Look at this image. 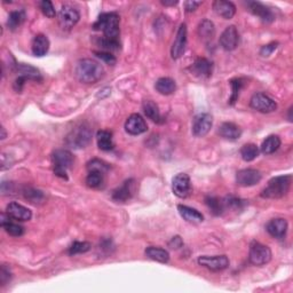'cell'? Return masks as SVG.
<instances>
[{
	"label": "cell",
	"mask_w": 293,
	"mask_h": 293,
	"mask_svg": "<svg viewBox=\"0 0 293 293\" xmlns=\"http://www.w3.org/2000/svg\"><path fill=\"white\" fill-rule=\"evenodd\" d=\"M76 76L84 84H95L104 76L101 63L92 59H82L76 65Z\"/></svg>",
	"instance_id": "cell-1"
},
{
	"label": "cell",
	"mask_w": 293,
	"mask_h": 293,
	"mask_svg": "<svg viewBox=\"0 0 293 293\" xmlns=\"http://www.w3.org/2000/svg\"><path fill=\"white\" fill-rule=\"evenodd\" d=\"M119 21V15L117 13H103L99 16L92 28L96 31H102L106 38L118 39L120 32Z\"/></svg>",
	"instance_id": "cell-2"
},
{
	"label": "cell",
	"mask_w": 293,
	"mask_h": 293,
	"mask_svg": "<svg viewBox=\"0 0 293 293\" xmlns=\"http://www.w3.org/2000/svg\"><path fill=\"white\" fill-rule=\"evenodd\" d=\"M292 183L291 176H279L275 177L272 180H269L268 185L261 192V196L264 198L278 199L287 195L290 191Z\"/></svg>",
	"instance_id": "cell-3"
},
{
	"label": "cell",
	"mask_w": 293,
	"mask_h": 293,
	"mask_svg": "<svg viewBox=\"0 0 293 293\" xmlns=\"http://www.w3.org/2000/svg\"><path fill=\"white\" fill-rule=\"evenodd\" d=\"M92 135H93V131H92L91 126L87 123H81L71 130V132L67 135L65 143L68 147L73 148V149H81V148L89 146Z\"/></svg>",
	"instance_id": "cell-4"
},
{
	"label": "cell",
	"mask_w": 293,
	"mask_h": 293,
	"mask_svg": "<svg viewBox=\"0 0 293 293\" xmlns=\"http://www.w3.org/2000/svg\"><path fill=\"white\" fill-rule=\"evenodd\" d=\"M52 159H53L54 164V173L55 176L68 180L67 170L71 169L75 161V157L67 149H58L53 152L52 155Z\"/></svg>",
	"instance_id": "cell-5"
},
{
	"label": "cell",
	"mask_w": 293,
	"mask_h": 293,
	"mask_svg": "<svg viewBox=\"0 0 293 293\" xmlns=\"http://www.w3.org/2000/svg\"><path fill=\"white\" fill-rule=\"evenodd\" d=\"M248 260L255 266H264L272 260L270 248L259 242H252L248 253Z\"/></svg>",
	"instance_id": "cell-6"
},
{
	"label": "cell",
	"mask_w": 293,
	"mask_h": 293,
	"mask_svg": "<svg viewBox=\"0 0 293 293\" xmlns=\"http://www.w3.org/2000/svg\"><path fill=\"white\" fill-rule=\"evenodd\" d=\"M250 107L262 113H270L276 111L277 103L269 95L265 93H256L250 100Z\"/></svg>",
	"instance_id": "cell-7"
},
{
	"label": "cell",
	"mask_w": 293,
	"mask_h": 293,
	"mask_svg": "<svg viewBox=\"0 0 293 293\" xmlns=\"http://www.w3.org/2000/svg\"><path fill=\"white\" fill-rule=\"evenodd\" d=\"M212 125L213 118L210 113H198V115L195 116L194 120H192L191 132L196 138H203L211 131Z\"/></svg>",
	"instance_id": "cell-8"
},
{
	"label": "cell",
	"mask_w": 293,
	"mask_h": 293,
	"mask_svg": "<svg viewBox=\"0 0 293 293\" xmlns=\"http://www.w3.org/2000/svg\"><path fill=\"white\" fill-rule=\"evenodd\" d=\"M80 19V14L76 8L69 5H63L59 12L58 20L60 27L63 30H70L75 27Z\"/></svg>",
	"instance_id": "cell-9"
},
{
	"label": "cell",
	"mask_w": 293,
	"mask_h": 293,
	"mask_svg": "<svg viewBox=\"0 0 293 293\" xmlns=\"http://www.w3.org/2000/svg\"><path fill=\"white\" fill-rule=\"evenodd\" d=\"M172 190L179 198H186L191 191L190 178L186 173H179L172 180Z\"/></svg>",
	"instance_id": "cell-10"
},
{
	"label": "cell",
	"mask_w": 293,
	"mask_h": 293,
	"mask_svg": "<svg viewBox=\"0 0 293 293\" xmlns=\"http://www.w3.org/2000/svg\"><path fill=\"white\" fill-rule=\"evenodd\" d=\"M219 43H220L221 47L227 52L236 50L239 44V33L237 28H236L235 25L227 27L225 31L221 33Z\"/></svg>",
	"instance_id": "cell-11"
},
{
	"label": "cell",
	"mask_w": 293,
	"mask_h": 293,
	"mask_svg": "<svg viewBox=\"0 0 293 293\" xmlns=\"http://www.w3.org/2000/svg\"><path fill=\"white\" fill-rule=\"evenodd\" d=\"M198 264L200 266L205 267L213 272H219V270H224L228 268L229 266V259L227 256H203L198 258Z\"/></svg>",
	"instance_id": "cell-12"
},
{
	"label": "cell",
	"mask_w": 293,
	"mask_h": 293,
	"mask_svg": "<svg viewBox=\"0 0 293 293\" xmlns=\"http://www.w3.org/2000/svg\"><path fill=\"white\" fill-rule=\"evenodd\" d=\"M260 171L255 169L240 170L236 174V182L240 187H252L258 185L261 181Z\"/></svg>",
	"instance_id": "cell-13"
},
{
	"label": "cell",
	"mask_w": 293,
	"mask_h": 293,
	"mask_svg": "<svg viewBox=\"0 0 293 293\" xmlns=\"http://www.w3.org/2000/svg\"><path fill=\"white\" fill-rule=\"evenodd\" d=\"M187 46V25L182 23L177 32L176 40L173 41L172 48H171V55L174 60L180 59L186 51Z\"/></svg>",
	"instance_id": "cell-14"
},
{
	"label": "cell",
	"mask_w": 293,
	"mask_h": 293,
	"mask_svg": "<svg viewBox=\"0 0 293 293\" xmlns=\"http://www.w3.org/2000/svg\"><path fill=\"white\" fill-rule=\"evenodd\" d=\"M246 6L252 14L259 17L265 23H272V22L275 21L274 12L268 6H266L265 4L259 2H247Z\"/></svg>",
	"instance_id": "cell-15"
},
{
	"label": "cell",
	"mask_w": 293,
	"mask_h": 293,
	"mask_svg": "<svg viewBox=\"0 0 293 293\" xmlns=\"http://www.w3.org/2000/svg\"><path fill=\"white\" fill-rule=\"evenodd\" d=\"M190 71L192 75L200 78V79H207L212 76L213 63L205 58H198L191 64Z\"/></svg>",
	"instance_id": "cell-16"
},
{
	"label": "cell",
	"mask_w": 293,
	"mask_h": 293,
	"mask_svg": "<svg viewBox=\"0 0 293 293\" xmlns=\"http://www.w3.org/2000/svg\"><path fill=\"white\" fill-rule=\"evenodd\" d=\"M125 131L130 135H140L148 131V125L143 117L139 113L131 115L125 123Z\"/></svg>",
	"instance_id": "cell-17"
},
{
	"label": "cell",
	"mask_w": 293,
	"mask_h": 293,
	"mask_svg": "<svg viewBox=\"0 0 293 293\" xmlns=\"http://www.w3.org/2000/svg\"><path fill=\"white\" fill-rule=\"evenodd\" d=\"M134 187H135V181L133 179H130V180H126L123 185L120 187H118L117 189L112 191V199L117 203H125L132 198V196L134 194Z\"/></svg>",
	"instance_id": "cell-18"
},
{
	"label": "cell",
	"mask_w": 293,
	"mask_h": 293,
	"mask_svg": "<svg viewBox=\"0 0 293 293\" xmlns=\"http://www.w3.org/2000/svg\"><path fill=\"white\" fill-rule=\"evenodd\" d=\"M6 214L17 221H29L32 218V212L28 207L16 202H12L7 205Z\"/></svg>",
	"instance_id": "cell-19"
},
{
	"label": "cell",
	"mask_w": 293,
	"mask_h": 293,
	"mask_svg": "<svg viewBox=\"0 0 293 293\" xmlns=\"http://www.w3.org/2000/svg\"><path fill=\"white\" fill-rule=\"evenodd\" d=\"M287 221L283 218H276L272 219L266 226V229L268 231L270 236H273L275 238H284L287 231Z\"/></svg>",
	"instance_id": "cell-20"
},
{
	"label": "cell",
	"mask_w": 293,
	"mask_h": 293,
	"mask_svg": "<svg viewBox=\"0 0 293 293\" xmlns=\"http://www.w3.org/2000/svg\"><path fill=\"white\" fill-rule=\"evenodd\" d=\"M15 72L19 75V77H23L27 80H33V81H41L43 77L40 71L37 68L32 67L30 64L25 63H16L14 65Z\"/></svg>",
	"instance_id": "cell-21"
},
{
	"label": "cell",
	"mask_w": 293,
	"mask_h": 293,
	"mask_svg": "<svg viewBox=\"0 0 293 293\" xmlns=\"http://www.w3.org/2000/svg\"><path fill=\"white\" fill-rule=\"evenodd\" d=\"M213 10L225 20L233 19L236 14V6L231 2H226V0H216L213 3Z\"/></svg>",
	"instance_id": "cell-22"
},
{
	"label": "cell",
	"mask_w": 293,
	"mask_h": 293,
	"mask_svg": "<svg viewBox=\"0 0 293 293\" xmlns=\"http://www.w3.org/2000/svg\"><path fill=\"white\" fill-rule=\"evenodd\" d=\"M50 46H51L50 39L47 38V36H45V34H43V33H39L33 38V40H32V46H31L32 54L34 56H38V58H41V56L47 54L48 50H50Z\"/></svg>",
	"instance_id": "cell-23"
},
{
	"label": "cell",
	"mask_w": 293,
	"mask_h": 293,
	"mask_svg": "<svg viewBox=\"0 0 293 293\" xmlns=\"http://www.w3.org/2000/svg\"><path fill=\"white\" fill-rule=\"evenodd\" d=\"M178 211L186 221L191 224H200L204 221V216L197 210L187 206V205H178Z\"/></svg>",
	"instance_id": "cell-24"
},
{
	"label": "cell",
	"mask_w": 293,
	"mask_h": 293,
	"mask_svg": "<svg viewBox=\"0 0 293 293\" xmlns=\"http://www.w3.org/2000/svg\"><path fill=\"white\" fill-rule=\"evenodd\" d=\"M0 224L2 227L7 234H10L11 236H14V237H20L24 234V228L19 224H15V222L11 221V218L7 216V214L3 213L2 214V220H0Z\"/></svg>",
	"instance_id": "cell-25"
},
{
	"label": "cell",
	"mask_w": 293,
	"mask_h": 293,
	"mask_svg": "<svg viewBox=\"0 0 293 293\" xmlns=\"http://www.w3.org/2000/svg\"><path fill=\"white\" fill-rule=\"evenodd\" d=\"M219 134L228 140H237L242 135V129L234 123H224L219 128Z\"/></svg>",
	"instance_id": "cell-26"
},
{
	"label": "cell",
	"mask_w": 293,
	"mask_h": 293,
	"mask_svg": "<svg viewBox=\"0 0 293 293\" xmlns=\"http://www.w3.org/2000/svg\"><path fill=\"white\" fill-rule=\"evenodd\" d=\"M142 109H143V112L144 115H146L149 119H151L152 121H155V123H163V118L160 116V111H159V108L157 104L151 101V100H146V101H143L142 103Z\"/></svg>",
	"instance_id": "cell-27"
},
{
	"label": "cell",
	"mask_w": 293,
	"mask_h": 293,
	"mask_svg": "<svg viewBox=\"0 0 293 293\" xmlns=\"http://www.w3.org/2000/svg\"><path fill=\"white\" fill-rule=\"evenodd\" d=\"M155 89L161 95H171L177 90V84L172 78L163 77L156 81Z\"/></svg>",
	"instance_id": "cell-28"
},
{
	"label": "cell",
	"mask_w": 293,
	"mask_h": 293,
	"mask_svg": "<svg viewBox=\"0 0 293 293\" xmlns=\"http://www.w3.org/2000/svg\"><path fill=\"white\" fill-rule=\"evenodd\" d=\"M96 141H98V147L103 151H110L115 147L112 140V133L109 131H99L96 134Z\"/></svg>",
	"instance_id": "cell-29"
},
{
	"label": "cell",
	"mask_w": 293,
	"mask_h": 293,
	"mask_svg": "<svg viewBox=\"0 0 293 293\" xmlns=\"http://www.w3.org/2000/svg\"><path fill=\"white\" fill-rule=\"evenodd\" d=\"M146 256L149 259L160 262V264H168L170 260V253L161 247L149 246L146 248Z\"/></svg>",
	"instance_id": "cell-30"
},
{
	"label": "cell",
	"mask_w": 293,
	"mask_h": 293,
	"mask_svg": "<svg viewBox=\"0 0 293 293\" xmlns=\"http://www.w3.org/2000/svg\"><path fill=\"white\" fill-rule=\"evenodd\" d=\"M281 139L277 135H269L261 144V152L264 155H272L281 147Z\"/></svg>",
	"instance_id": "cell-31"
},
{
	"label": "cell",
	"mask_w": 293,
	"mask_h": 293,
	"mask_svg": "<svg viewBox=\"0 0 293 293\" xmlns=\"http://www.w3.org/2000/svg\"><path fill=\"white\" fill-rule=\"evenodd\" d=\"M25 19H27V15H25V12L23 10L11 12L7 20L8 29H11L12 31H15L16 29H19L24 23Z\"/></svg>",
	"instance_id": "cell-32"
},
{
	"label": "cell",
	"mask_w": 293,
	"mask_h": 293,
	"mask_svg": "<svg viewBox=\"0 0 293 293\" xmlns=\"http://www.w3.org/2000/svg\"><path fill=\"white\" fill-rule=\"evenodd\" d=\"M214 34H216V28L212 21L203 20L198 25V36L203 39L204 41L212 40Z\"/></svg>",
	"instance_id": "cell-33"
},
{
	"label": "cell",
	"mask_w": 293,
	"mask_h": 293,
	"mask_svg": "<svg viewBox=\"0 0 293 293\" xmlns=\"http://www.w3.org/2000/svg\"><path fill=\"white\" fill-rule=\"evenodd\" d=\"M205 204L207 205L210 211H211L214 216H221L222 212L225 211L224 200L214 197V196H207V197L205 198Z\"/></svg>",
	"instance_id": "cell-34"
},
{
	"label": "cell",
	"mask_w": 293,
	"mask_h": 293,
	"mask_svg": "<svg viewBox=\"0 0 293 293\" xmlns=\"http://www.w3.org/2000/svg\"><path fill=\"white\" fill-rule=\"evenodd\" d=\"M240 156L245 161L255 160L258 156H259V148L257 147L255 143H247L244 144L240 149Z\"/></svg>",
	"instance_id": "cell-35"
},
{
	"label": "cell",
	"mask_w": 293,
	"mask_h": 293,
	"mask_svg": "<svg viewBox=\"0 0 293 293\" xmlns=\"http://www.w3.org/2000/svg\"><path fill=\"white\" fill-rule=\"evenodd\" d=\"M87 186L91 188H102L104 185V173L98 172V171H91L86 178Z\"/></svg>",
	"instance_id": "cell-36"
},
{
	"label": "cell",
	"mask_w": 293,
	"mask_h": 293,
	"mask_svg": "<svg viewBox=\"0 0 293 293\" xmlns=\"http://www.w3.org/2000/svg\"><path fill=\"white\" fill-rule=\"evenodd\" d=\"M230 86H231V95L229 99V104L230 106H234V104L237 102L239 92L244 86V79L243 78H235V79H231Z\"/></svg>",
	"instance_id": "cell-37"
},
{
	"label": "cell",
	"mask_w": 293,
	"mask_h": 293,
	"mask_svg": "<svg viewBox=\"0 0 293 293\" xmlns=\"http://www.w3.org/2000/svg\"><path fill=\"white\" fill-rule=\"evenodd\" d=\"M222 200H224L225 208L235 210V211H240V210H243L246 205V200L240 199L233 195L227 196V197H225Z\"/></svg>",
	"instance_id": "cell-38"
},
{
	"label": "cell",
	"mask_w": 293,
	"mask_h": 293,
	"mask_svg": "<svg viewBox=\"0 0 293 293\" xmlns=\"http://www.w3.org/2000/svg\"><path fill=\"white\" fill-rule=\"evenodd\" d=\"M99 46L104 50V52H113V51H119L120 50V43L118 39H110V38H99L98 39Z\"/></svg>",
	"instance_id": "cell-39"
},
{
	"label": "cell",
	"mask_w": 293,
	"mask_h": 293,
	"mask_svg": "<svg viewBox=\"0 0 293 293\" xmlns=\"http://www.w3.org/2000/svg\"><path fill=\"white\" fill-rule=\"evenodd\" d=\"M23 196L25 199H28L32 204H39L44 200L43 192L38 189H34V188H24Z\"/></svg>",
	"instance_id": "cell-40"
},
{
	"label": "cell",
	"mask_w": 293,
	"mask_h": 293,
	"mask_svg": "<svg viewBox=\"0 0 293 293\" xmlns=\"http://www.w3.org/2000/svg\"><path fill=\"white\" fill-rule=\"evenodd\" d=\"M92 248V244L89 242H75L71 246L69 247L68 253L69 256L81 255V253L89 252Z\"/></svg>",
	"instance_id": "cell-41"
},
{
	"label": "cell",
	"mask_w": 293,
	"mask_h": 293,
	"mask_svg": "<svg viewBox=\"0 0 293 293\" xmlns=\"http://www.w3.org/2000/svg\"><path fill=\"white\" fill-rule=\"evenodd\" d=\"M109 169H110L109 164L104 163L103 160H100V159H92L91 161L87 163V170H89L90 172L91 171H98V172H102L106 174Z\"/></svg>",
	"instance_id": "cell-42"
},
{
	"label": "cell",
	"mask_w": 293,
	"mask_h": 293,
	"mask_svg": "<svg viewBox=\"0 0 293 293\" xmlns=\"http://www.w3.org/2000/svg\"><path fill=\"white\" fill-rule=\"evenodd\" d=\"M39 6H40V10L44 15L50 17V19H53V17H55L56 15L55 8L51 2H48V0H44V2L39 4Z\"/></svg>",
	"instance_id": "cell-43"
},
{
	"label": "cell",
	"mask_w": 293,
	"mask_h": 293,
	"mask_svg": "<svg viewBox=\"0 0 293 293\" xmlns=\"http://www.w3.org/2000/svg\"><path fill=\"white\" fill-rule=\"evenodd\" d=\"M94 54L98 56L99 59H101L104 63H107L109 65H115L117 62V59L115 58V55L109 53V52L100 51V52H94Z\"/></svg>",
	"instance_id": "cell-44"
},
{
	"label": "cell",
	"mask_w": 293,
	"mask_h": 293,
	"mask_svg": "<svg viewBox=\"0 0 293 293\" xmlns=\"http://www.w3.org/2000/svg\"><path fill=\"white\" fill-rule=\"evenodd\" d=\"M278 47V43H270V44H267V45L262 46L261 50H260V55L262 58H268V56L272 55L275 51H276V48Z\"/></svg>",
	"instance_id": "cell-45"
},
{
	"label": "cell",
	"mask_w": 293,
	"mask_h": 293,
	"mask_svg": "<svg viewBox=\"0 0 293 293\" xmlns=\"http://www.w3.org/2000/svg\"><path fill=\"white\" fill-rule=\"evenodd\" d=\"M12 278V273L10 267H7L6 265L2 266V270H0V282H2V285H5L6 283L11 281Z\"/></svg>",
	"instance_id": "cell-46"
},
{
	"label": "cell",
	"mask_w": 293,
	"mask_h": 293,
	"mask_svg": "<svg viewBox=\"0 0 293 293\" xmlns=\"http://www.w3.org/2000/svg\"><path fill=\"white\" fill-rule=\"evenodd\" d=\"M99 248H100V250H101L102 252H106L107 255H109V253H110V255H111V250H113L112 240H111V239H102L101 242H100Z\"/></svg>",
	"instance_id": "cell-47"
},
{
	"label": "cell",
	"mask_w": 293,
	"mask_h": 293,
	"mask_svg": "<svg viewBox=\"0 0 293 293\" xmlns=\"http://www.w3.org/2000/svg\"><path fill=\"white\" fill-rule=\"evenodd\" d=\"M202 5V2H194V0H189V2L185 3V10L187 13L195 12L197 7Z\"/></svg>",
	"instance_id": "cell-48"
},
{
	"label": "cell",
	"mask_w": 293,
	"mask_h": 293,
	"mask_svg": "<svg viewBox=\"0 0 293 293\" xmlns=\"http://www.w3.org/2000/svg\"><path fill=\"white\" fill-rule=\"evenodd\" d=\"M169 245H170V247H172V248H179L183 245V242H182L180 236H176V237H173L172 240H171V242L169 243Z\"/></svg>",
	"instance_id": "cell-49"
},
{
	"label": "cell",
	"mask_w": 293,
	"mask_h": 293,
	"mask_svg": "<svg viewBox=\"0 0 293 293\" xmlns=\"http://www.w3.org/2000/svg\"><path fill=\"white\" fill-rule=\"evenodd\" d=\"M160 3L163 4V5H164V6H166V7H170V6H176V5H178V4H179L178 0H161Z\"/></svg>",
	"instance_id": "cell-50"
},
{
	"label": "cell",
	"mask_w": 293,
	"mask_h": 293,
	"mask_svg": "<svg viewBox=\"0 0 293 293\" xmlns=\"http://www.w3.org/2000/svg\"><path fill=\"white\" fill-rule=\"evenodd\" d=\"M6 131H5V128H2V140H4V139H6Z\"/></svg>",
	"instance_id": "cell-51"
}]
</instances>
